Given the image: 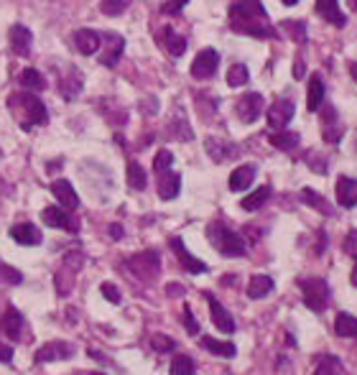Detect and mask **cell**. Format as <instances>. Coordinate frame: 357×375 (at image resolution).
Wrapping results in <instances>:
<instances>
[{"label": "cell", "mask_w": 357, "mask_h": 375, "mask_svg": "<svg viewBox=\"0 0 357 375\" xmlns=\"http://www.w3.org/2000/svg\"><path fill=\"white\" fill-rule=\"evenodd\" d=\"M207 235H209L214 248L222 255H227V258H240V255H245V240H242V235L230 230L224 222H212L209 230H207Z\"/></svg>", "instance_id": "3"}, {"label": "cell", "mask_w": 357, "mask_h": 375, "mask_svg": "<svg viewBox=\"0 0 357 375\" xmlns=\"http://www.w3.org/2000/svg\"><path fill=\"white\" fill-rule=\"evenodd\" d=\"M189 0H169V3H164V8H161V13H166V16H176V13H182L184 6H187Z\"/></svg>", "instance_id": "44"}, {"label": "cell", "mask_w": 357, "mask_h": 375, "mask_svg": "<svg viewBox=\"0 0 357 375\" xmlns=\"http://www.w3.org/2000/svg\"><path fill=\"white\" fill-rule=\"evenodd\" d=\"M350 281H352V286H357V266L352 268V276H350Z\"/></svg>", "instance_id": "52"}, {"label": "cell", "mask_w": 357, "mask_h": 375, "mask_svg": "<svg viewBox=\"0 0 357 375\" xmlns=\"http://www.w3.org/2000/svg\"><path fill=\"white\" fill-rule=\"evenodd\" d=\"M184 327H187L189 334H200V324H197V319H194L192 307H184Z\"/></svg>", "instance_id": "43"}, {"label": "cell", "mask_w": 357, "mask_h": 375, "mask_svg": "<svg viewBox=\"0 0 357 375\" xmlns=\"http://www.w3.org/2000/svg\"><path fill=\"white\" fill-rule=\"evenodd\" d=\"M128 6H130V0H103V3H100V11H103L105 16H110V19H115V16H123V13L128 11Z\"/></svg>", "instance_id": "40"}, {"label": "cell", "mask_w": 357, "mask_h": 375, "mask_svg": "<svg viewBox=\"0 0 357 375\" xmlns=\"http://www.w3.org/2000/svg\"><path fill=\"white\" fill-rule=\"evenodd\" d=\"M350 6H352V8H355V11H357V0H350Z\"/></svg>", "instance_id": "55"}, {"label": "cell", "mask_w": 357, "mask_h": 375, "mask_svg": "<svg viewBox=\"0 0 357 375\" xmlns=\"http://www.w3.org/2000/svg\"><path fill=\"white\" fill-rule=\"evenodd\" d=\"M316 13L321 16V21L332 24L334 29L347 26V16L342 13V8H339L337 0H316Z\"/></svg>", "instance_id": "19"}, {"label": "cell", "mask_w": 357, "mask_h": 375, "mask_svg": "<svg viewBox=\"0 0 357 375\" xmlns=\"http://www.w3.org/2000/svg\"><path fill=\"white\" fill-rule=\"evenodd\" d=\"M273 291V279L271 276H253L248 284V297L250 299H266Z\"/></svg>", "instance_id": "28"}, {"label": "cell", "mask_w": 357, "mask_h": 375, "mask_svg": "<svg viewBox=\"0 0 357 375\" xmlns=\"http://www.w3.org/2000/svg\"><path fill=\"white\" fill-rule=\"evenodd\" d=\"M301 297L304 304L311 309V312H324L329 304V286L324 279H306L301 281Z\"/></svg>", "instance_id": "5"}, {"label": "cell", "mask_w": 357, "mask_h": 375, "mask_svg": "<svg viewBox=\"0 0 357 375\" xmlns=\"http://www.w3.org/2000/svg\"><path fill=\"white\" fill-rule=\"evenodd\" d=\"M169 245H171V250L176 253V258L182 260V266L187 268L189 273H207V263H205V260H200V258H194V255L189 253L182 237H171Z\"/></svg>", "instance_id": "15"}, {"label": "cell", "mask_w": 357, "mask_h": 375, "mask_svg": "<svg viewBox=\"0 0 357 375\" xmlns=\"http://www.w3.org/2000/svg\"><path fill=\"white\" fill-rule=\"evenodd\" d=\"M205 299L209 302V314H212V322H214V327L219 329V332H224V334H232L235 332V319L230 317V312L222 307V304L217 302V299L212 297V294H205Z\"/></svg>", "instance_id": "14"}, {"label": "cell", "mask_w": 357, "mask_h": 375, "mask_svg": "<svg viewBox=\"0 0 357 375\" xmlns=\"http://www.w3.org/2000/svg\"><path fill=\"white\" fill-rule=\"evenodd\" d=\"M345 253L352 255V258H357V230H352L350 235H347V240H345Z\"/></svg>", "instance_id": "47"}, {"label": "cell", "mask_w": 357, "mask_h": 375, "mask_svg": "<svg viewBox=\"0 0 357 375\" xmlns=\"http://www.w3.org/2000/svg\"><path fill=\"white\" fill-rule=\"evenodd\" d=\"M100 291H103V297L108 299V302L120 304V291H118L113 284H103V286H100Z\"/></svg>", "instance_id": "45"}, {"label": "cell", "mask_w": 357, "mask_h": 375, "mask_svg": "<svg viewBox=\"0 0 357 375\" xmlns=\"http://www.w3.org/2000/svg\"><path fill=\"white\" fill-rule=\"evenodd\" d=\"M151 347L156 352H171L176 347V342L171 337H166V334H153V337H151Z\"/></svg>", "instance_id": "42"}, {"label": "cell", "mask_w": 357, "mask_h": 375, "mask_svg": "<svg viewBox=\"0 0 357 375\" xmlns=\"http://www.w3.org/2000/svg\"><path fill=\"white\" fill-rule=\"evenodd\" d=\"M74 48H77L79 54H85V56H92L100 51V43H103V34H97V31L92 29H79L74 31Z\"/></svg>", "instance_id": "11"}, {"label": "cell", "mask_w": 357, "mask_h": 375, "mask_svg": "<svg viewBox=\"0 0 357 375\" xmlns=\"http://www.w3.org/2000/svg\"><path fill=\"white\" fill-rule=\"evenodd\" d=\"M156 189H158V197L161 200H174L179 197V189H182V176L174 174L171 169H164V171H156Z\"/></svg>", "instance_id": "13"}, {"label": "cell", "mask_w": 357, "mask_h": 375, "mask_svg": "<svg viewBox=\"0 0 357 375\" xmlns=\"http://www.w3.org/2000/svg\"><path fill=\"white\" fill-rule=\"evenodd\" d=\"M321 138L327 143H337L342 138V125H339V115L334 105H321Z\"/></svg>", "instance_id": "10"}, {"label": "cell", "mask_w": 357, "mask_h": 375, "mask_svg": "<svg viewBox=\"0 0 357 375\" xmlns=\"http://www.w3.org/2000/svg\"><path fill=\"white\" fill-rule=\"evenodd\" d=\"M255 182V166L253 164H242L237 166L230 174V189L232 192H245L250 184Z\"/></svg>", "instance_id": "25"}, {"label": "cell", "mask_w": 357, "mask_h": 375, "mask_svg": "<svg viewBox=\"0 0 357 375\" xmlns=\"http://www.w3.org/2000/svg\"><path fill=\"white\" fill-rule=\"evenodd\" d=\"M268 200H271V187H268V184H263V187H258L253 194H248V197L240 202V207L245 212H255V210H261V207L266 205Z\"/></svg>", "instance_id": "26"}, {"label": "cell", "mask_w": 357, "mask_h": 375, "mask_svg": "<svg viewBox=\"0 0 357 375\" xmlns=\"http://www.w3.org/2000/svg\"><path fill=\"white\" fill-rule=\"evenodd\" d=\"M271 143H273V148L291 153V151H296V148H299L301 138H299V133H286V130H281V133L271 135Z\"/></svg>", "instance_id": "29"}, {"label": "cell", "mask_w": 357, "mask_h": 375, "mask_svg": "<svg viewBox=\"0 0 357 375\" xmlns=\"http://www.w3.org/2000/svg\"><path fill=\"white\" fill-rule=\"evenodd\" d=\"M301 200L306 202V205H309L311 210H316V212H324V215H334V212H332V207L327 205V200H324L321 194H316L314 189H301Z\"/></svg>", "instance_id": "32"}, {"label": "cell", "mask_w": 357, "mask_h": 375, "mask_svg": "<svg viewBox=\"0 0 357 375\" xmlns=\"http://www.w3.org/2000/svg\"><path fill=\"white\" fill-rule=\"evenodd\" d=\"M171 164H174V153L166 151V148H161V151L156 153V158H153V171L171 169Z\"/></svg>", "instance_id": "41"}, {"label": "cell", "mask_w": 357, "mask_h": 375, "mask_svg": "<svg viewBox=\"0 0 357 375\" xmlns=\"http://www.w3.org/2000/svg\"><path fill=\"white\" fill-rule=\"evenodd\" d=\"M171 375H194V360L189 355H176L169 365Z\"/></svg>", "instance_id": "35"}, {"label": "cell", "mask_w": 357, "mask_h": 375, "mask_svg": "<svg viewBox=\"0 0 357 375\" xmlns=\"http://www.w3.org/2000/svg\"><path fill=\"white\" fill-rule=\"evenodd\" d=\"M304 74H306V61H304L301 56H296V61H294V77L301 79Z\"/></svg>", "instance_id": "49"}, {"label": "cell", "mask_w": 357, "mask_h": 375, "mask_svg": "<svg viewBox=\"0 0 357 375\" xmlns=\"http://www.w3.org/2000/svg\"><path fill=\"white\" fill-rule=\"evenodd\" d=\"M11 113L19 118L24 130H31L33 125H43L48 120L46 105L36 95H31V92H21V95L11 97Z\"/></svg>", "instance_id": "2"}, {"label": "cell", "mask_w": 357, "mask_h": 375, "mask_svg": "<svg viewBox=\"0 0 357 375\" xmlns=\"http://www.w3.org/2000/svg\"><path fill=\"white\" fill-rule=\"evenodd\" d=\"M145 171H143V166L138 164V161H130L128 164V184H130V189H138V192H143L145 189Z\"/></svg>", "instance_id": "33"}, {"label": "cell", "mask_w": 357, "mask_h": 375, "mask_svg": "<svg viewBox=\"0 0 357 375\" xmlns=\"http://www.w3.org/2000/svg\"><path fill=\"white\" fill-rule=\"evenodd\" d=\"M334 332H337V337H357V317L337 314V319H334Z\"/></svg>", "instance_id": "30"}, {"label": "cell", "mask_w": 357, "mask_h": 375, "mask_svg": "<svg viewBox=\"0 0 357 375\" xmlns=\"http://www.w3.org/2000/svg\"><path fill=\"white\" fill-rule=\"evenodd\" d=\"M51 194L56 197V202H59L64 210L74 212L79 207V197L77 192H74V187L67 182V179H56L54 184H51Z\"/></svg>", "instance_id": "21"}, {"label": "cell", "mask_w": 357, "mask_h": 375, "mask_svg": "<svg viewBox=\"0 0 357 375\" xmlns=\"http://www.w3.org/2000/svg\"><path fill=\"white\" fill-rule=\"evenodd\" d=\"M324 95H327V87H324V79H321V74H311L309 95H306V108H309L311 113H316V110L324 105Z\"/></svg>", "instance_id": "24"}, {"label": "cell", "mask_w": 357, "mask_h": 375, "mask_svg": "<svg viewBox=\"0 0 357 375\" xmlns=\"http://www.w3.org/2000/svg\"><path fill=\"white\" fill-rule=\"evenodd\" d=\"M182 291H184L182 286H176V284L169 286V294H171V297H176V294H182Z\"/></svg>", "instance_id": "51"}, {"label": "cell", "mask_w": 357, "mask_h": 375, "mask_svg": "<svg viewBox=\"0 0 357 375\" xmlns=\"http://www.w3.org/2000/svg\"><path fill=\"white\" fill-rule=\"evenodd\" d=\"M128 268L133 276H138L140 281H156V276L161 273V258H158L156 250H143L138 255H130L128 258Z\"/></svg>", "instance_id": "4"}, {"label": "cell", "mask_w": 357, "mask_h": 375, "mask_svg": "<svg viewBox=\"0 0 357 375\" xmlns=\"http://www.w3.org/2000/svg\"><path fill=\"white\" fill-rule=\"evenodd\" d=\"M41 220L48 227H56V230H67V232L79 230L77 220H74L72 215H69V210H64V207H46V210L41 212Z\"/></svg>", "instance_id": "8"}, {"label": "cell", "mask_w": 357, "mask_h": 375, "mask_svg": "<svg viewBox=\"0 0 357 375\" xmlns=\"http://www.w3.org/2000/svg\"><path fill=\"white\" fill-rule=\"evenodd\" d=\"M92 375H105V373H92Z\"/></svg>", "instance_id": "56"}, {"label": "cell", "mask_w": 357, "mask_h": 375, "mask_svg": "<svg viewBox=\"0 0 357 375\" xmlns=\"http://www.w3.org/2000/svg\"><path fill=\"white\" fill-rule=\"evenodd\" d=\"M294 113H296L294 103H291V100H281L279 97V100L271 105V110H268V125L276 128V130H284V125H289Z\"/></svg>", "instance_id": "12"}, {"label": "cell", "mask_w": 357, "mask_h": 375, "mask_svg": "<svg viewBox=\"0 0 357 375\" xmlns=\"http://www.w3.org/2000/svg\"><path fill=\"white\" fill-rule=\"evenodd\" d=\"M0 273H3V279H6L8 284H21V281H24V276L11 266H0Z\"/></svg>", "instance_id": "46"}, {"label": "cell", "mask_w": 357, "mask_h": 375, "mask_svg": "<svg viewBox=\"0 0 357 375\" xmlns=\"http://www.w3.org/2000/svg\"><path fill=\"white\" fill-rule=\"evenodd\" d=\"M250 79V72L245 64H232L230 69H227V85L230 87H240V85H248Z\"/></svg>", "instance_id": "36"}, {"label": "cell", "mask_w": 357, "mask_h": 375, "mask_svg": "<svg viewBox=\"0 0 357 375\" xmlns=\"http://www.w3.org/2000/svg\"><path fill=\"white\" fill-rule=\"evenodd\" d=\"M219 67V54L214 48H202L200 54L194 56V64H192V77L194 79H209L214 77Z\"/></svg>", "instance_id": "6"}, {"label": "cell", "mask_w": 357, "mask_h": 375, "mask_svg": "<svg viewBox=\"0 0 357 375\" xmlns=\"http://www.w3.org/2000/svg\"><path fill=\"white\" fill-rule=\"evenodd\" d=\"M235 113L237 118H240L242 123H255L258 118H261L263 113V95H258V92H248V95H242L240 100H237L235 105Z\"/></svg>", "instance_id": "7"}, {"label": "cell", "mask_w": 357, "mask_h": 375, "mask_svg": "<svg viewBox=\"0 0 357 375\" xmlns=\"http://www.w3.org/2000/svg\"><path fill=\"white\" fill-rule=\"evenodd\" d=\"M202 347L217 357H235L237 355L235 342H219V339H214V337H202Z\"/></svg>", "instance_id": "27"}, {"label": "cell", "mask_w": 357, "mask_h": 375, "mask_svg": "<svg viewBox=\"0 0 357 375\" xmlns=\"http://www.w3.org/2000/svg\"><path fill=\"white\" fill-rule=\"evenodd\" d=\"M24 314H21L19 309H13L8 307L6 309V314H3V319H0V332L6 334L8 339H21V334H24Z\"/></svg>", "instance_id": "16"}, {"label": "cell", "mask_w": 357, "mask_h": 375, "mask_svg": "<svg viewBox=\"0 0 357 375\" xmlns=\"http://www.w3.org/2000/svg\"><path fill=\"white\" fill-rule=\"evenodd\" d=\"M156 41L161 43V46H164L171 56H182L184 51H187V38L179 36V34H176V31L171 29V26H164V29L158 31V34H156Z\"/></svg>", "instance_id": "18"}, {"label": "cell", "mask_w": 357, "mask_h": 375, "mask_svg": "<svg viewBox=\"0 0 357 375\" xmlns=\"http://www.w3.org/2000/svg\"><path fill=\"white\" fill-rule=\"evenodd\" d=\"M11 237L19 242V245H38V242H41V230H38L36 225L21 222L11 227Z\"/></svg>", "instance_id": "23"}, {"label": "cell", "mask_w": 357, "mask_h": 375, "mask_svg": "<svg viewBox=\"0 0 357 375\" xmlns=\"http://www.w3.org/2000/svg\"><path fill=\"white\" fill-rule=\"evenodd\" d=\"M284 3H286V6H296L299 0H284Z\"/></svg>", "instance_id": "54"}, {"label": "cell", "mask_w": 357, "mask_h": 375, "mask_svg": "<svg viewBox=\"0 0 357 375\" xmlns=\"http://www.w3.org/2000/svg\"><path fill=\"white\" fill-rule=\"evenodd\" d=\"M314 375H342V363H339V357L334 355H327L321 357L319 365H316Z\"/></svg>", "instance_id": "34"}, {"label": "cell", "mask_w": 357, "mask_h": 375, "mask_svg": "<svg viewBox=\"0 0 357 375\" xmlns=\"http://www.w3.org/2000/svg\"><path fill=\"white\" fill-rule=\"evenodd\" d=\"M74 355V347L69 342H48L41 350L36 352V363H54V360H67V357Z\"/></svg>", "instance_id": "17"}, {"label": "cell", "mask_w": 357, "mask_h": 375, "mask_svg": "<svg viewBox=\"0 0 357 375\" xmlns=\"http://www.w3.org/2000/svg\"><path fill=\"white\" fill-rule=\"evenodd\" d=\"M352 77H355V82H357V64H352Z\"/></svg>", "instance_id": "53"}, {"label": "cell", "mask_w": 357, "mask_h": 375, "mask_svg": "<svg viewBox=\"0 0 357 375\" xmlns=\"http://www.w3.org/2000/svg\"><path fill=\"white\" fill-rule=\"evenodd\" d=\"M11 360H13V347L0 342V363H11Z\"/></svg>", "instance_id": "48"}, {"label": "cell", "mask_w": 357, "mask_h": 375, "mask_svg": "<svg viewBox=\"0 0 357 375\" xmlns=\"http://www.w3.org/2000/svg\"><path fill=\"white\" fill-rule=\"evenodd\" d=\"M337 202H339V207H345V210H352V207L357 205V179L339 176L337 179Z\"/></svg>", "instance_id": "22"}, {"label": "cell", "mask_w": 357, "mask_h": 375, "mask_svg": "<svg viewBox=\"0 0 357 375\" xmlns=\"http://www.w3.org/2000/svg\"><path fill=\"white\" fill-rule=\"evenodd\" d=\"M224 143H217V138H207L205 140V148L207 153L214 158V161H224V158H230L235 153V148H222Z\"/></svg>", "instance_id": "38"}, {"label": "cell", "mask_w": 357, "mask_h": 375, "mask_svg": "<svg viewBox=\"0 0 357 375\" xmlns=\"http://www.w3.org/2000/svg\"><path fill=\"white\" fill-rule=\"evenodd\" d=\"M230 29L242 36L276 38L279 31L268 19V11L261 0H235L230 6Z\"/></svg>", "instance_id": "1"}, {"label": "cell", "mask_w": 357, "mask_h": 375, "mask_svg": "<svg viewBox=\"0 0 357 375\" xmlns=\"http://www.w3.org/2000/svg\"><path fill=\"white\" fill-rule=\"evenodd\" d=\"M281 29H284L296 43L306 41V26H304L301 21H281Z\"/></svg>", "instance_id": "39"}, {"label": "cell", "mask_w": 357, "mask_h": 375, "mask_svg": "<svg viewBox=\"0 0 357 375\" xmlns=\"http://www.w3.org/2000/svg\"><path fill=\"white\" fill-rule=\"evenodd\" d=\"M8 38H11V48L19 56H29L31 54V43H33V34H31L26 26L16 24L8 31Z\"/></svg>", "instance_id": "20"}, {"label": "cell", "mask_w": 357, "mask_h": 375, "mask_svg": "<svg viewBox=\"0 0 357 375\" xmlns=\"http://www.w3.org/2000/svg\"><path fill=\"white\" fill-rule=\"evenodd\" d=\"M79 92H82V77L77 72H72L69 79H61V95H64V100H74Z\"/></svg>", "instance_id": "37"}, {"label": "cell", "mask_w": 357, "mask_h": 375, "mask_svg": "<svg viewBox=\"0 0 357 375\" xmlns=\"http://www.w3.org/2000/svg\"><path fill=\"white\" fill-rule=\"evenodd\" d=\"M21 85L31 92H41L46 90V79H43V74L36 72V69H24V72H21Z\"/></svg>", "instance_id": "31"}, {"label": "cell", "mask_w": 357, "mask_h": 375, "mask_svg": "<svg viewBox=\"0 0 357 375\" xmlns=\"http://www.w3.org/2000/svg\"><path fill=\"white\" fill-rule=\"evenodd\" d=\"M103 41L100 48H103V54H100V64L103 67H115L118 59L123 56V48H125V38L118 36V34H103Z\"/></svg>", "instance_id": "9"}, {"label": "cell", "mask_w": 357, "mask_h": 375, "mask_svg": "<svg viewBox=\"0 0 357 375\" xmlns=\"http://www.w3.org/2000/svg\"><path fill=\"white\" fill-rule=\"evenodd\" d=\"M110 235H113V237H123V227H120V225H113V227H110Z\"/></svg>", "instance_id": "50"}]
</instances>
